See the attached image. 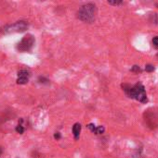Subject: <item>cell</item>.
Segmentation results:
<instances>
[{
	"instance_id": "cell-13",
	"label": "cell",
	"mask_w": 158,
	"mask_h": 158,
	"mask_svg": "<svg viewBox=\"0 0 158 158\" xmlns=\"http://www.w3.org/2000/svg\"><path fill=\"white\" fill-rule=\"evenodd\" d=\"M132 71L139 72V71H141V69H140V67H138V66H134V67H133V69H132Z\"/></svg>"
},
{
	"instance_id": "cell-7",
	"label": "cell",
	"mask_w": 158,
	"mask_h": 158,
	"mask_svg": "<svg viewBox=\"0 0 158 158\" xmlns=\"http://www.w3.org/2000/svg\"><path fill=\"white\" fill-rule=\"evenodd\" d=\"M16 131H17L18 133H20V134H22V133L24 132V128H23V126L18 125L17 128H16Z\"/></svg>"
},
{
	"instance_id": "cell-3",
	"label": "cell",
	"mask_w": 158,
	"mask_h": 158,
	"mask_svg": "<svg viewBox=\"0 0 158 158\" xmlns=\"http://www.w3.org/2000/svg\"><path fill=\"white\" fill-rule=\"evenodd\" d=\"M34 43H35L34 36L32 35V34H26L20 40V42L17 44V49L20 52H27V51H30L32 49V47L34 46Z\"/></svg>"
},
{
	"instance_id": "cell-9",
	"label": "cell",
	"mask_w": 158,
	"mask_h": 158,
	"mask_svg": "<svg viewBox=\"0 0 158 158\" xmlns=\"http://www.w3.org/2000/svg\"><path fill=\"white\" fill-rule=\"evenodd\" d=\"M145 70L148 71V72H152V71L155 70V67H154L153 65H147V66L145 67Z\"/></svg>"
},
{
	"instance_id": "cell-15",
	"label": "cell",
	"mask_w": 158,
	"mask_h": 158,
	"mask_svg": "<svg viewBox=\"0 0 158 158\" xmlns=\"http://www.w3.org/2000/svg\"><path fill=\"white\" fill-rule=\"evenodd\" d=\"M1 153H2V149L0 148V155H1Z\"/></svg>"
},
{
	"instance_id": "cell-10",
	"label": "cell",
	"mask_w": 158,
	"mask_h": 158,
	"mask_svg": "<svg viewBox=\"0 0 158 158\" xmlns=\"http://www.w3.org/2000/svg\"><path fill=\"white\" fill-rule=\"evenodd\" d=\"M108 3L113 6H118L122 4V1H108Z\"/></svg>"
},
{
	"instance_id": "cell-5",
	"label": "cell",
	"mask_w": 158,
	"mask_h": 158,
	"mask_svg": "<svg viewBox=\"0 0 158 158\" xmlns=\"http://www.w3.org/2000/svg\"><path fill=\"white\" fill-rule=\"evenodd\" d=\"M30 72L26 69H21L18 72V79L17 83L18 84H26L29 81Z\"/></svg>"
},
{
	"instance_id": "cell-2",
	"label": "cell",
	"mask_w": 158,
	"mask_h": 158,
	"mask_svg": "<svg viewBox=\"0 0 158 158\" xmlns=\"http://www.w3.org/2000/svg\"><path fill=\"white\" fill-rule=\"evenodd\" d=\"M97 13V8L96 6L92 3L86 4L80 7L77 13V17L80 20L84 22H88L91 23L95 19V16Z\"/></svg>"
},
{
	"instance_id": "cell-8",
	"label": "cell",
	"mask_w": 158,
	"mask_h": 158,
	"mask_svg": "<svg viewBox=\"0 0 158 158\" xmlns=\"http://www.w3.org/2000/svg\"><path fill=\"white\" fill-rule=\"evenodd\" d=\"M103 132H104V128H103L102 126H101V127H97L96 131H95V133H96V134H102Z\"/></svg>"
},
{
	"instance_id": "cell-12",
	"label": "cell",
	"mask_w": 158,
	"mask_h": 158,
	"mask_svg": "<svg viewBox=\"0 0 158 158\" xmlns=\"http://www.w3.org/2000/svg\"><path fill=\"white\" fill-rule=\"evenodd\" d=\"M153 44H154V45L158 48V36L157 37H155L154 39H153Z\"/></svg>"
},
{
	"instance_id": "cell-1",
	"label": "cell",
	"mask_w": 158,
	"mask_h": 158,
	"mask_svg": "<svg viewBox=\"0 0 158 158\" xmlns=\"http://www.w3.org/2000/svg\"><path fill=\"white\" fill-rule=\"evenodd\" d=\"M123 88H124L123 90L125 91V93L130 98H133L143 104H145L148 101L144 86L142 83H137L134 86H129V85L125 84L123 85Z\"/></svg>"
},
{
	"instance_id": "cell-14",
	"label": "cell",
	"mask_w": 158,
	"mask_h": 158,
	"mask_svg": "<svg viewBox=\"0 0 158 158\" xmlns=\"http://www.w3.org/2000/svg\"><path fill=\"white\" fill-rule=\"evenodd\" d=\"M54 138H55L56 140L61 139V134H60V132H56V133H55V135H54Z\"/></svg>"
},
{
	"instance_id": "cell-11",
	"label": "cell",
	"mask_w": 158,
	"mask_h": 158,
	"mask_svg": "<svg viewBox=\"0 0 158 158\" xmlns=\"http://www.w3.org/2000/svg\"><path fill=\"white\" fill-rule=\"evenodd\" d=\"M88 129L92 131V132H94L95 133V131H96V129H97V127L94 125V124H88Z\"/></svg>"
},
{
	"instance_id": "cell-6",
	"label": "cell",
	"mask_w": 158,
	"mask_h": 158,
	"mask_svg": "<svg viewBox=\"0 0 158 158\" xmlns=\"http://www.w3.org/2000/svg\"><path fill=\"white\" fill-rule=\"evenodd\" d=\"M80 132H81V125L79 123H75L73 127V134H74L75 140L79 139Z\"/></svg>"
},
{
	"instance_id": "cell-4",
	"label": "cell",
	"mask_w": 158,
	"mask_h": 158,
	"mask_svg": "<svg viewBox=\"0 0 158 158\" xmlns=\"http://www.w3.org/2000/svg\"><path fill=\"white\" fill-rule=\"evenodd\" d=\"M28 28V23L26 21L20 20V21H17L16 23L7 26L5 29L6 32H22L25 30H27Z\"/></svg>"
}]
</instances>
